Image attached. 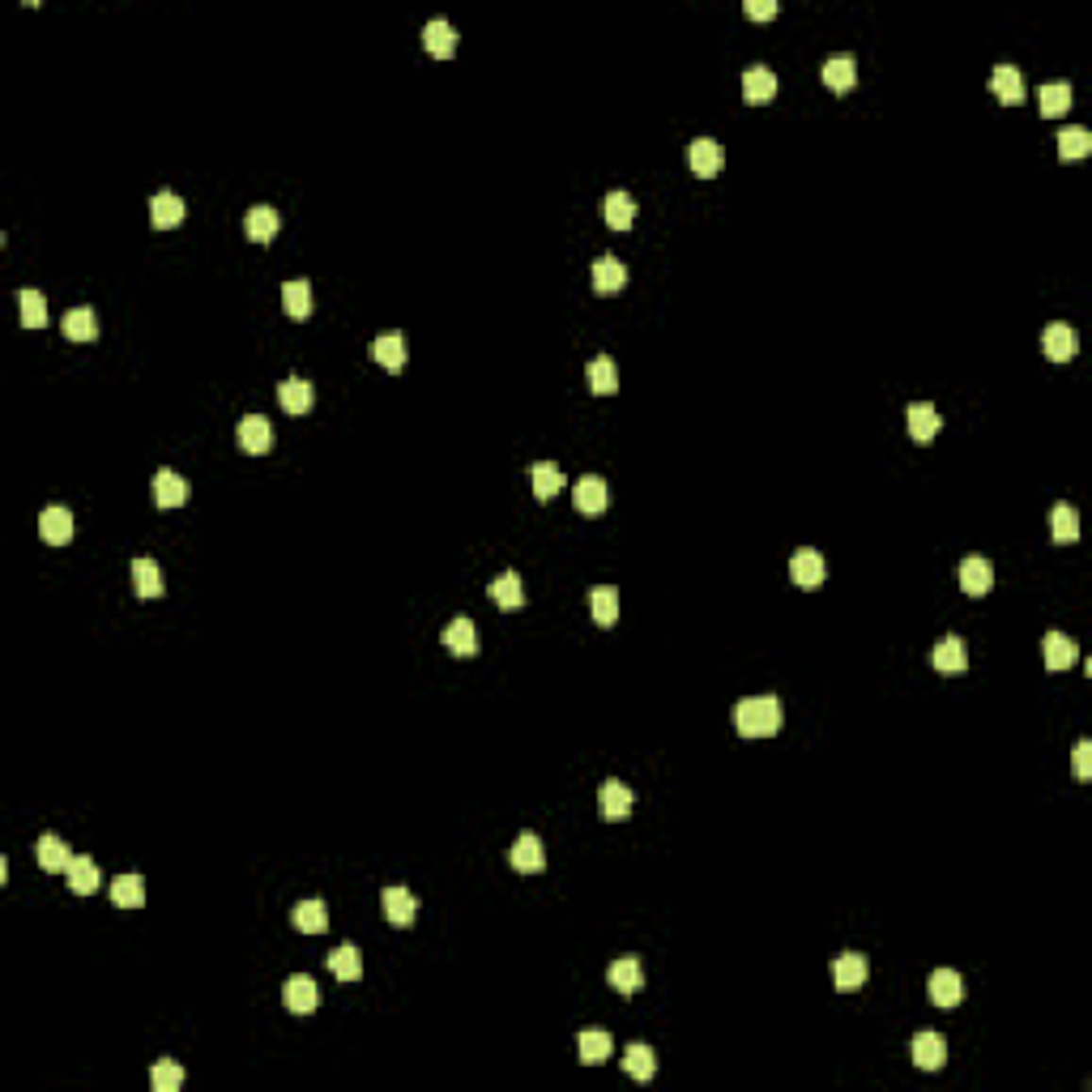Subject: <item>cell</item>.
<instances>
[{"label":"cell","mask_w":1092,"mask_h":1092,"mask_svg":"<svg viewBox=\"0 0 1092 1092\" xmlns=\"http://www.w3.org/2000/svg\"><path fill=\"white\" fill-rule=\"evenodd\" d=\"M529 479H533V496H538V499H551V496H560V491H563V470L555 462H533Z\"/></svg>","instance_id":"d6a6232c"},{"label":"cell","mask_w":1092,"mask_h":1092,"mask_svg":"<svg viewBox=\"0 0 1092 1092\" xmlns=\"http://www.w3.org/2000/svg\"><path fill=\"white\" fill-rule=\"evenodd\" d=\"M111 900H116L120 909L145 905V880L142 875H116V880H111Z\"/></svg>","instance_id":"60d3db41"},{"label":"cell","mask_w":1092,"mask_h":1092,"mask_svg":"<svg viewBox=\"0 0 1092 1092\" xmlns=\"http://www.w3.org/2000/svg\"><path fill=\"white\" fill-rule=\"evenodd\" d=\"M1041 648H1046V666L1050 670H1067L1075 658H1080V648H1075V640L1067 636V631H1046Z\"/></svg>","instance_id":"4dcf8cb0"},{"label":"cell","mask_w":1092,"mask_h":1092,"mask_svg":"<svg viewBox=\"0 0 1092 1092\" xmlns=\"http://www.w3.org/2000/svg\"><path fill=\"white\" fill-rule=\"evenodd\" d=\"M372 359L380 367H389V372H397V367L406 363V338H401V333H380V338L372 342Z\"/></svg>","instance_id":"836d02e7"},{"label":"cell","mask_w":1092,"mask_h":1092,"mask_svg":"<svg viewBox=\"0 0 1092 1092\" xmlns=\"http://www.w3.org/2000/svg\"><path fill=\"white\" fill-rule=\"evenodd\" d=\"M572 504H577L580 516H597L606 508V482L597 479V474H585V479L577 482V491H572Z\"/></svg>","instance_id":"44dd1931"},{"label":"cell","mask_w":1092,"mask_h":1092,"mask_svg":"<svg viewBox=\"0 0 1092 1092\" xmlns=\"http://www.w3.org/2000/svg\"><path fill=\"white\" fill-rule=\"evenodd\" d=\"M179 218H184V196H179V193H159L150 201V223L154 227L167 231V227H176Z\"/></svg>","instance_id":"d590c367"},{"label":"cell","mask_w":1092,"mask_h":1092,"mask_svg":"<svg viewBox=\"0 0 1092 1092\" xmlns=\"http://www.w3.org/2000/svg\"><path fill=\"white\" fill-rule=\"evenodd\" d=\"M819 73H824V86H828V90H836V94H841V90H853V81H858V64H853V56H849V52L828 56L824 69H819Z\"/></svg>","instance_id":"ffe728a7"},{"label":"cell","mask_w":1092,"mask_h":1092,"mask_svg":"<svg viewBox=\"0 0 1092 1092\" xmlns=\"http://www.w3.org/2000/svg\"><path fill=\"white\" fill-rule=\"evenodd\" d=\"M602 213L614 231H628V227L636 223V201H631V193H623V188H611L602 201Z\"/></svg>","instance_id":"4316f807"},{"label":"cell","mask_w":1092,"mask_h":1092,"mask_svg":"<svg viewBox=\"0 0 1092 1092\" xmlns=\"http://www.w3.org/2000/svg\"><path fill=\"white\" fill-rule=\"evenodd\" d=\"M631 802H636V798H631V790L623 781H614V777H611V781H602V790H597V807H602L606 819H628Z\"/></svg>","instance_id":"ac0fdd59"},{"label":"cell","mask_w":1092,"mask_h":1092,"mask_svg":"<svg viewBox=\"0 0 1092 1092\" xmlns=\"http://www.w3.org/2000/svg\"><path fill=\"white\" fill-rule=\"evenodd\" d=\"M491 597H496L504 611H516V606H525V585L516 572H499L496 580H491Z\"/></svg>","instance_id":"ab89813d"},{"label":"cell","mask_w":1092,"mask_h":1092,"mask_svg":"<svg viewBox=\"0 0 1092 1092\" xmlns=\"http://www.w3.org/2000/svg\"><path fill=\"white\" fill-rule=\"evenodd\" d=\"M445 648L457 653V658H474V653H479V628H474V619L457 614V619L445 628Z\"/></svg>","instance_id":"5bb4252c"},{"label":"cell","mask_w":1092,"mask_h":1092,"mask_svg":"<svg viewBox=\"0 0 1092 1092\" xmlns=\"http://www.w3.org/2000/svg\"><path fill=\"white\" fill-rule=\"evenodd\" d=\"M990 90H995L999 103H1020L1024 98V73L1016 64H995L990 73Z\"/></svg>","instance_id":"d4e9b609"},{"label":"cell","mask_w":1092,"mask_h":1092,"mask_svg":"<svg viewBox=\"0 0 1092 1092\" xmlns=\"http://www.w3.org/2000/svg\"><path fill=\"white\" fill-rule=\"evenodd\" d=\"M589 389L594 393H614L619 389V367H614V359L611 355H597V359H589Z\"/></svg>","instance_id":"ee69618b"},{"label":"cell","mask_w":1092,"mask_h":1092,"mask_svg":"<svg viewBox=\"0 0 1092 1092\" xmlns=\"http://www.w3.org/2000/svg\"><path fill=\"white\" fill-rule=\"evenodd\" d=\"M133 589L142 597H159L162 594V572H159V563L154 560H133Z\"/></svg>","instance_id":"7dc6e473"},{"label":"cell","mask_w":1092,"mask_h":1092,"mask_svg":"<svg viewBox=\"0 0 1092 1092\" xmlns=\"http://www.w3.org/2000/svg\"><path fill=\"white\" fill-rule=\"evenodd\" d=\"M282 308H286V316L308 320V316H311V282H303V277L286 282V286H282Z\"/></svg>","instance_id":"74e56055"},{"label":"cell","mask_w":1092,"mask_h":1092,"mask_svg":"<svg viewBox=\"0 0 1092 1092\" xmlns=\"http://www.w3.org/2000/svg\"><path fill=\"white\" fill-rule=\"evenodd\" d=\"M384 917H389L393 926H414V917H418V897L410 888H401V883H389L384 888Z\"/></svg>","instance_id":"52a82bcc"},{"label":"cell","mask_w":1092,"mask_h":1092,"mask_svg":"<svg viewBox=\"0 0 1092 1092\" xmlns=\"http://www.w3.org/2000/svg\"><path fill=\"white\" fill-rule=\"evenodd\" d=\"M931 1003L934 1007H956L960 999H965V977L956 973V968H934L931 973Z\"/></svg>","instance_id":"30bf717a"},{"label":"cell","mask_w":1092,"mask_h":1092,"mask_svg":"<svg viewBox=\"0 0 1092 1092\" xmlns=\"http://www.w3.org/2000/svg\"><path fill=\"white\" fill-rule=\"evenodd\" d=\"M423 43L431 56H440V60H448V56L457 52V26L448 18H431L423 26Z\"/></svg>","instance_id":"e0dca14e"},{"label":"cell","mask_w":1092,"mask_h":1092,"mask_svg":"<svg viewBox=\"0 0 1092 1092\" xmlns=\"http://www.w3.org/2000/svg\"><path fill=\"white\" fill-rule=\"evenodd\" d=\"M294 926H299L303 934L325 931V926H329V909H325V900H299V905H294Z\"/></svg>","instance_id":"f6af8a7d"},{"label":"cell","mask_w":1092,"mask_h":1092,"mask_svg":"<svg viewBox=\"0 0 1092 1092\" xmlns=\"http://www.w3.org/2000/svg\"><path fill=\"white\" fill-rule=\"evenodd\" d=\"M623 1071L631 1075V1080H640V1084H648L653 1075H658V1054L645 1046V1041H631L628 1050H623Z\"/></svg>","instance_id":"cb8c5ba5"},{"label":"cell","mask_w":1092,"mask_h":1092,"mask_svg":"<svg viewBox=\"0 0 1092 1092\" xmlns=\"http://www.w3.org/2000/svg\"><path fill=\"white\" fill-rule=\"evenodd\" d=\"M931 662H934V670H939V675H960V670L968 666V648H965V640H960V636H943L939 645H934Z\"/></svg>","instance_id":"2e32d148"},{"label":"cell","mask_w":1092,"mask_h":1092,"mask_svg":"<svg viewBox=\"0 0 1092 1092\" xmlns=\"http://www.w3.org/2000/svg\"><path fill=\"white\" fill-rule=\"evenodd\" d=\"M282 1003L291 1007L294 1016H308V1012H316L320 1007V986L311 982L308 973H294V977H286V986H282Z\"/></svg>","instance_id":"3957f363"},{"label":"cell","mask_w":1092,"mask_h":1092,"mask_svg":"<svg viewBox=\"0 0 1092 1092\" xmlns=\"http://www.w3.org/2000/svg\"><path fill=\"white\" fill-rule=\"evenodd\" d=\"M244 231H248V240L269 244L277 231H282V213H277L274 205H252V210L244 213Z\"/></svg>","instance_id":"7c38bea8"},{"label":"cell","mask_w":1092,"mask_h":1092,"mask_svg":"<svg viewBox=\"0 0 1092 1092\" xmlns=\"http://www.w3.org/2000/svg\"><path fill=\"white\" fill-rule=\"evenodd\" d=\"M60 329H64V338L69 342H94V333H98V316H94V308H69L64 311V320H60Z\"/></svg>","instance_id":"83f0119b"},{"label":"cell","mask_w":1092,"mask_h":1092,"mask_svg":"<svg viewBox=\"0 0 1092 1092\" xmlns=\"http://www.w3.org/2000/svg\"><path fill=\"white\" fill-rule=\"evenodd\" d=\"M914 1063L922 1067V1071H939V1067L948 1063V1041H943L939 1033H917V1037H914Z\"/></svg>","instance_id":"603a6c76"},{"label":"cell","mask_w":1092,"mask_h":1092,"mask_svg":"<svg viewBox=\"0 0 1092 1092\" xmlns=\"http://www.w3.org/2000/svg\"><path fill=\"white\" fill-rule=\"evenodd\" d=\"M1092 150V133L1084 125H1067V128H1058V154H1063L1067 162H1075V159H1084V154Z\"/></svg>","instance_id":"f35d334b"},{"label":"cell","mask_w":1092,"mask_h":1092,"mask_svg":"<svg viewBox=\"0 0 1092 1092\" xmlns=\"http://www.w3.org/2000/svg\"><path fill=\"white\" fill-rule=\"evenodd\" d=\"M939 427H943V418L931 401H914V406H909V435H914L917 445H931L934 435H939Z\"/></svg>","instance_id":"d6986e66"},{"label":"cell","mask_w":1092,"mask_h":1092,"mask_svg":"<svg viewBox=\"0 0 1092 1092\" xmlns=\"http://www.w3.org/2000/svg\"><path fill=\"white\" fill-rule=\"evenodd\" d=\"M824 577H828L824 555L811 551V546L794 551V560H790V580H794V585H802V589H819V585H824Z\"/></svg>","instance_id":"5b68a950"},{"label":"cell","mask_w":1092,"mask_h":1092,"mask_svg":"<svg viewBox=\"0 0 1092 1092\" xmlns=\"http://www.w3.org/2000/svg\"><path fill=\"white\" fill-rule=\"evenodd\" d=\"M1071 768H1075V777H1092V743H1088V738H1080V743H1075Z\"/></svg>","instance_id":"816d5d0a"},{"label":"cell","mask_w":1092,"mask_h":1092,"mask_svg":"<svg viewBox=\"0 0 1092 1092\" xmlns=\"http://www.w3.org/2000/svg\"><path fill=\"white\" fill-rule=\"evenodd\" d=\"M154 499H159V508H179L188 499V479L176 470H159L154 474Z\"/></svg>","instance_id":"f1b7e54d"},{"label":"cell","mask_w":1092,"mask_h":1092,"mask_svg":"<svg viewBox=\"0 0 1092 1092\" xmlns=\"http://www.w3.org/2000/svg\"><path fill=\"white\" fill-rule=\"evenodd\" d=\"M329 968L338 982H359L363 977V960H359V948L355 943H342V948L329 951Z\"/></svg>","instance_id":"e575fe53"},{"label":"cell","mask_w":1092,"mask_h":1092,"mask_svg":"<svg viewBox=\"0 0 1092 1092\" xmlns=\"http://www.w3.org/2000/svg\"><path fill=\"white\" fill-rule=\"evenodd\" d=\"M150 1084H154V1092H179V1088H184V1067L171 1063V1058H162V1063H154Z\"/></svg>","instance_id":"f907efd6"},{"label":"cell","mask_w":1092,"mask_h":1092,"mask_svg":"<svg viewBox=\"0 0 1092 1092\" xmlns=\"http://www.w3.org/2000/svg\"><path fill=\"white\" fill-rule=\"evenodd\" d=\"M18 303H22V325H30V329L47 325V299H43V291L26 286V291L18 294Z\"/></svg>","instance_id":"681fc988"},{"label":"cell","mask_w":1092,"mask_h":1092,"mask_svg":"<svg viewBox=\"0 0 1092 1092\" xmlns=\"http://www.w3.org/2000/svg\"><path fill=\"white\" fill-rule=\"evenodd\" d=\"M734 726H738V734H747V738L777 734V730H781V704H777V696H747V700H738Z\"/></svg>","instance_id":"6da1fadb"},{"label":"cell","mask_w":1092,"mask_h":1092,"mask_svg":"<svg viewBox=\"0 0 1092 1092\" xmlns=\"http://www.w3.org/2000/svg\"><path fill=\"white\" fill-rule=\"evenodd\" d=\"M64 875H69V888L77 892V897H90V892L98 888V866H94V858H86V853H77Z\"/></svg>","instance_id":"8d00e7d4"},{"label":"cell","mask_w":1092,"mask_h":1092,"mask_svg":"<svg viewBox=\"0 0 1092 1092\" xmlns=\"http://www.w3.org/2000/svg\"><path fill=\"white\" fill-rule=\"evenodd\" d=\"M777 94V77L768 64H751V69H743V98L747 103H768V98Z\"/></svg>","instance_id":"7402d4cb"},{"label":"cell","mask_w":1092,"mask_h":1092,"mask_svg":"<svg viewBox=\"0 0 1092 1092\" xmlns=\"http://www.w3.org/2000/svg\"><path fill=\"white\" fill-rule=\"evenodd\" d=\"M1037 98H1041V116H1058V111L1071 107V81H1046L1037 90Z\"/></svg>","instance_id":"c3c4849f"},{"label":"cell","mask_w":1092,"mask_h":1092,"mask_svg":"<svg viewBox=\"0 0 1092 1092\" xmlns=\"http://www.w3.org/2000/svg\"><path fill=\"white\" fill-rule=\"evenodd\" d=\"M687 162H692V171L700 179H713V176H721V167H726V150H721V142H713V137H696L692 150H687Z\"/></svg>","instance_id":"277c9868"},{"label":"cell","mask_w":1092,"mask_h":1092,"mask_svg":"<svg viewBox=\"0 0 1092 1092\" xmlns=\"http://www.w3.org/2000/svg\"><path fill=\"white\" fill-rule=\"evenodd\" d=\"M39 533H43V542H52V546H64V542L73 538V512L64 504H47L43 512H39Z\"/></svg>","instance_id":"4fadbf2b"},{"label":"cell","mask_w":1092,"mask_h":1092,"mask_svg":"<svg viewBox=\"0 0 1092 1092\" xmlns=\"http://www.w3.org/2000/svg\"><path fill=\"white\" fill-rule=\"evenodd\" d=\"M743 9H747V18H760V22H764V18H773V13H777V0H747Z\"/></svg>","instance_id":"f5cc1de1"},{"label":"cell","mask_w":1092,"mask_h":1092,"mask_svg":"<svg viewBox=\"0 0 1092 1092\" xmlns=\"http://www.w3.org/2000/svg\"><path fill=\"white\" fill-rule=\"evenodd\" d=\"M508 862H512L516 870H525V875H533V870L546 866V849H542L538 832H521L512 841V849H508Z\"/></svg>","instance_id":"8fae6325"},{"label":"cell","mask_w":1092,"mask_h":1092,"mask_svg":"<svg viewBox=\"0 0 1092 1092\" xmlns=\"http://www.w3.org/2000/svg\"><path fill=\"white\" fill-rule=\"evenodd\" d=\"M35 858H39V866H43V870H69L73 853H69V845H64L56 832H43V836L35 841Z\"/></svg>","instance_id":"1f68e13d"},{"label":"cell","mask_w":1092,"mask_h":1092,"mask_svg":"<svg viewBox=\"0 0 1092 1092\" xmlns=\"http://www.w3.org/2000/svg\"><path fill=\"white\" fill-rule=\"evenodd\" d=\"M866 973H870V965L862 951H841L832 965V982H836V990H845V995L866 986Z\"/></svg>","instance_id":"8992f818"},{"label":"cell","mask_w":1092,"mask_h":1092,"mask_svg":"<svg viewBox=\"0 0 1092 1092\" xmlns=\"http://www.w3.org/2000/svg\"><path fill=\"white\" fill-rule=\"evenodd\" d=\"M1050 529H1054L1058 542H1075L1080 538V512H1075L1067 499H1058V504L1050 508Z\"/></svg>","instance_id":"b9f144b4"},{"label":"cell","mask_w":1092,"mask_h":1092,"mask_svg":"<svg viewBox=\"0 0 1092 1092\" xmlns=\"http://www.w3.org/2000/svg\"><path fill=\"white\" fill-rule=\"evenodd\" d=\"M606 982H611L619 995H636L640 982H645V968H640L636 956H619L611 968H606Z\"/></svg>","instance_id":"484cf974"},{"label":"cell","mask_w":1092,"mask_h":1092,"mask_svg":"<svg viewBox=\"0 0 1092 1092\" xmlns=\"http://www.w3.org/2000/svg\"><path fill=\"white\" fill-rule=\"evenodd\" d=\"M619 286H628V265H623L619 257H597L594 260V291L614 294Z\"/></svg>","instance_id":"f546056e"},{"label":"cell","mask_w":1092,"mask_h":1092,"mask_svg":"<svg viewBox=\"0 0 1092 1092\" xmlns=\"http://www.w3.org/2000/svg\"><path fill=\"white\" fill-rule=\"evenodd\" d=\"M956 580L965 594L982 597V594H990V585H995V568H990V560H982V555H968V560H960Z\"/></svg>","instance_id":"ba28073f"},{"label":"cell","mask_w":1092,"mask_h":1092,"mask_svg":"<svg viewBox=\"0 0 1092 1092\" xmlns=\"http://www.w3.org/2000/svg\"><path fill=\"white\" fill-rule=\"evenodd\" d=\"M277 401H282V410H291V414H308V410L316 406V389H311V380H303V376H291V380L277 384Z\"/></svg>","instance_id":"9a60e30c"},{"label":"cell","mask_w":1092,"mask_h":1092,"mask_svg":"<svg viewBox=\"0 0 1092 1092\" xmlns=\"http://www.w3.org/2000/svg\"><path fill=\"white\" fill-rule=\"evenodd\" d=\"M1041 350H1046L1054 363H1067V359L1080 350V338H1075V329L1067 320H1054V325H1046V333H1041Z\"/></svg>","instance_id":"9c48e42d"},{"label":"cell","mask_w":1092,"mask_h":1092,"mask_svg":"<svg viewBox=\"0 0 1092 1092\" xmlns=\"http://www.w3.org/2000/svg\"><path fill=\"white\" fill-rule=\"evenodd\" d=\"M589 611H594V619L602 623V628H611V623L619 619V589H614V585H597L594 594H589Z\"/></svg>","instance_id":"7bdbcfd3"},{"label":"cell","mask_w":1092,"mask_h":1092,"mask_svg":"<svg viewBox=\"0 0 1092 1092\" xmlns=\"http://www.w3.org/2000/svg\"><path fill=\"white\" fill-rule=\"evenodd\" d=\"M235 440H240L244 453L260 457V453H269V448H274V427H269L265 414H244L240 427H235Z\"/></svg>","instance_id":"7a4b0ae2"},{"label":"cell","mask_w":1092,"mask_h":1092,"mask_svg":"<svg viewBox=\"0 0 1092 1092\" xmlns=\"http://www.w3.org/2000/svg\"><path fill=\"white\" fill-rule=\"evenodd\" d=\"M577 1054H580V1063H585V1067L606 1063V1058H611V1037H606V1033H597V1029L580 1033V1037H577Z\"/></svg>","instance_id":"bcb514c9"}]
</instances>
